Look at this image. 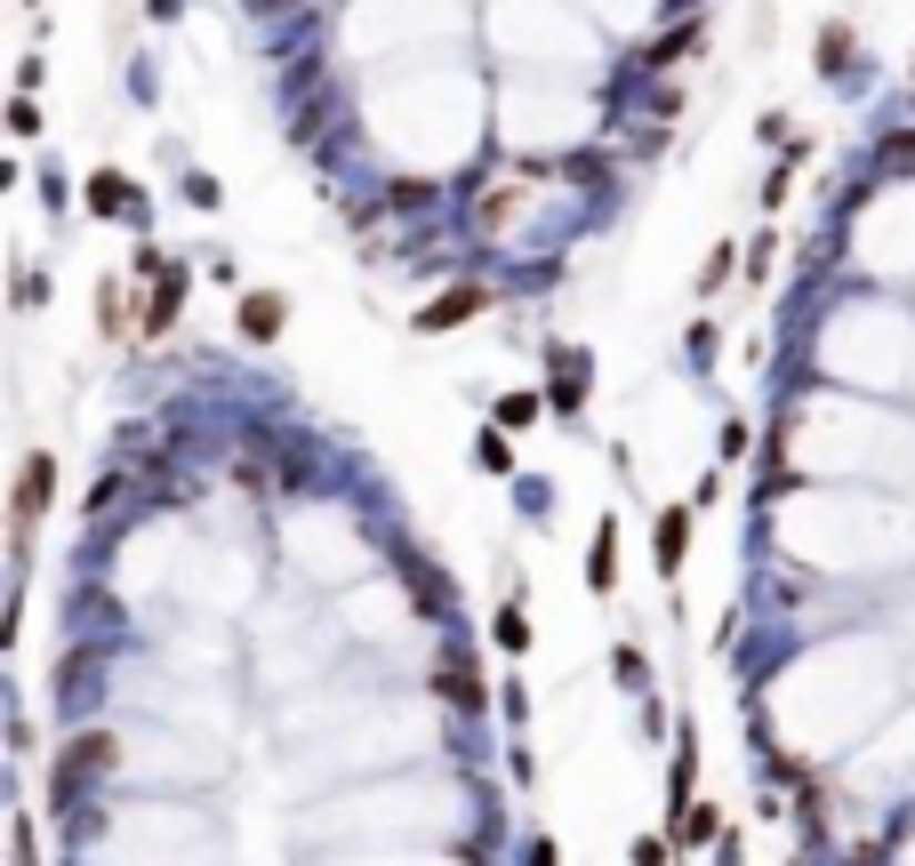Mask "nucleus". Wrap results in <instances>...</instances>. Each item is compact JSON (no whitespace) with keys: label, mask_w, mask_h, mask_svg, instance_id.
I'll return each mask as SVG.
<instances>
[{"label":"nucleus","mask_w":915,"mask_h":866,"mask_svg":"<svg viewBox=\"0 0 915 866\" xmlns=\"http://www.w3.org/2000/svg\"><path fill=\"white\" fill-rule=\"evenodd\" d=\"M731 282V249H715V257H706V273H699V289H723Z\"/></svg>","instance_id":"nucleus-12"},{"label":"nucleus","mask_w":915,"mask_h":866,"mask_svg":"<svg viewBox=\"0 0 915 866\" xmlns=\"http://www.w3.org/2000/svg\"><path fill=\"white\" fill-rule=\"evenodd\" d=\"M498 650H515V658L530 650V618L522 610H498Z\"/></svg>","instance_id":"nucleus-9"},{"label":"nucleus","mask_w":915,"mask_h":866,"mask_svg":"<svg viewBox=\"0 0 915 866\" xmlns=\"http://www.w3.org/2000/svg\"><path fill=\"white\" fill-rule=\"evenodd\" d=\"M49 490H57V458L32 449V458H24V481H17V530H32V522L49 513Z\"/></svg>","instance_id":"nucleus-2"},{"label":"nucleus","mask_w":915,"mask_h":866,"mask_svg":"<svg viewBox=\"0 0 915 866\" xmlns=\"http://www.w3.org/2000/svg\"><path fill=\"white\" fill-rule=\"evenodd\" d=\"M579 394H587V361L555 354V409H579Z\"/></svg>","instance_id":"nucleus-6"},{"label":"nucleus","mask_w":915,"mask_h":866,"mask_svg":"<svg viewBox=\"0 0 915 866\" xmlns=\"http://www.w3.org/2000/svg\"><path fill=\"white\" fill-rule=\"evenodd\" d=\"M282 322H289V305L282 297H242V337H282Z\"/></svg>","instance_id":"nucleus-4"},{"label":"nucleus","mask_w":915,"mask_h":866,"mask_svg":"<svg viewBox=\"0 0 915 866\" xmlns=\"http://www.w3.org/2000/svg\"><path fill=\"white\" fill-rule=\"evenodd\" d=\"M177 297H185V282H177V273H161V289H153V314H145V329L161 337L169 322H177Z\"/></svg>","instance_id":"nucleus-7"},{"label":"nucleus","mask_w":915,"mask_h":866,"mask_svg":"<svg viewBox=\"0 0 915 866\" xmlns=\"http://www.w3.org/2000/svg\"><path fill=\"white\" fill-rule=\"evenodd\" d=\"M683 530H691V513H667V522H659V570L683 562Z\"/></svg>","instance_id":"nucleus-8"},{"label":"nucleus","mask_w":915,"mask_h":866,"mask_svg":"<svg viewBox=\"0 0 915 866\" xmlns=\"http://www.w3.org/2000/svg\"><path fill=\"white\" fill-rule=\"evenodd\" d=\"M89 210L96 217H138V185L113 177V169H96V177H89Z\"/></svg>","instance_id":"nucleus-3"},{"label":"nucleus","mask_w":915,"mask_h":866,"mask_svg":"<svg viewBox=\"0 0 915 866\" xmlns=\"http://www.w3.org/2000/svg\"><path fill=\"white\" fill-rule=\"evenodd\" d=\"M474 305H482V289H450V297H434V305H426V314H418V329L434 337V329H450V322H466V314H474Z\"/></svg>","instance_id":"nucleus-5"},{"label":"nucleus","mask_w":915,"mask_h":866,"mask_svg":"<svg viewBox=\"0 0 915 866\" xmlns=\"http://www.w3.org/2000/svg\"><path fill=\"white\" fill-rule=\"evenodd\" d=\"M96 771H113V738L105 731H81L73 746L57 754V794H81V778H96Z\"/></svg>","instance_id":"nucleus-1"},{"label":"nucleus","mask_w":915,"mask_h":866,"mask_svg":"<svg viewBox=\"0 0 915 866\" xmlns=\"http://www.w3.org/2000/svg\"><path fill=\"white\" fill-rule=\"evenodd\" d=\"M538 418V394H506L498 401V426H530Z\"/></svg>","instance_id":"nucleus-10"},{"label":"nucleus","mask_w":915,"mask_h":866,"mask_svg":"<svg viewBox=\"0 0 915 866\" xmlns=\"http://www.w3.org/2000/svg\"><path fill=\"white\" fill-rule=\"evenodd\" d=\"M96 322H105V337H121V289H113V282L96 289Z\"/></svg>","instance_id":"nucleus-11"},{"label":"nucleus","mask_w":915,"mask_h":866,"mask_svg":"<svg viewBox=\"0 0 915 866\" xmlns=\"http://www.w3.org/2000/svg\"><path fill=\"white\" fill-rule=\"evenodd\" d=\"M530 866H555V858H547V843H538V850H530Z\"/></svg>","instance_id":"nucleus-13"}]
</instances>
